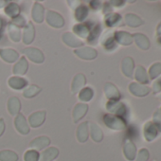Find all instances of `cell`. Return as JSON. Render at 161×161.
Returning <instances> with one entry per match:
<instances>
[{
	"instance_id": "cell-35",
	"label": "cell",
	"mask_w": 161,
	"mask_h": 161,
	"mask_svg": "<svg viewBox=\"0 0 161 161\" xmlns=\"http://www.w3.org/2000/svg\"><path fill=\"white\" fill-rule=\"evenodd\" d=\"M5 130V123H4V120L3 119H0V136L3 134Z\"/></svg>"
},
{
	"instance_id": "cell-28",
	"label": "cell",
	"mask_w": 161,
	"mask_h": 161,
	"mask_svg": "<svg viewBox=\"0 0 161 161\" xmlns=\"http://www.w3.org/2000/svg\"><path fill=\"white\" fill-rule=\"evenodd\" d=\"M92 97H93V91L89 87L84 88L82 91L80 92V100H82L84 102L90 101L92 99Z\"/></svg>"
},
{
	"instance_id": "cell-12",
	"label": "cell",
	"mask_w": 161,
	"mask_h": 161,
	"mask_svg": "<svg viewBox=\"0 0 161 161\" xmlns=\"http://www.w3.org/2000/svg\"><path fill=\"white\" fill-rule=\"evenodd\" d=\"M87 124L88 122L82 123L77 130V138L80 142H86L87 140V137H88Z\"/></svg>"
},
{
	"instance_id": "cell-5",
	"label": "cell",
	"mask_w": 161,
	"mask_h": 161,
	"mask_svg": "<svg viewBox=\"0 0 161 161\" xmlns=\"http://www.w3.org/2000/svg\"><path fill=\"white\" fill-rule=\"evenodd\" d=\"M45 117H46V112L45 111H40V112H36L33 113L32 115L30 116L29 118V121L31 125V127H39L45 120Z\"/></svg>"
},
{
	"instance_id": "cell-22",
	"label": "cell",
	"mask_w": 161,
	"mask_h": 161,
	"mask_svg": "<svg viewBox=\"0 0 161 161\" xmlns=\"http://www.w3.org/2000/svg\"><path fill=\"white\" fill-rule=\"evenodd\" d=\"M87 14H88L87 8H86L85 5H80V6H79L78 9L76 10L75 18H76L78 21H83V20L87 16Z\"/></svg>"
},
{
	"instance_id": "cell-25",
	"label": "cell",
	"mask_w": 161,
	"mask_h": 161,
	"mask_svg": "<svg viewBox=\"0 0 161 161\" xmlns=\"http://www.w3.org/2000/svg\"><path fill=\"white\" fill-rule=\"evenodd\" d=\"M105 93L106 96L109 99H118L119 98V93L118 92V90L116 89V87L110 84L105 86Z\"/></svg>"
},
{
	"instance_id": "cell-7",
	"label": "cell",
	"mask_w": 161,
	"mask_h": 161,
	"mask_svg": "<svg viewBox=\"0 0 161 161\" xmlns=\"http://www.w3.org/2000/svg\"><path fill=\"white\" fill-rule=\"evenodd\" d=\"M104 122L108 127L112 129H122L124 127V123L122 122L121 119L112 116H105Z\"/></svg>"
},
{
	"instance_id": "cell-33",
	"label": "cell",
	"mask_w": 161,
	"mask_h": 161,
	"mask_svg": "<svg viewBox=\"0 0 161 161\" xmlns=\"http://www.w3.org/2000/svg\"><path fill=\"white\" fill-rule=\"evenodd\" d=\"M119 16V15H118V14H111V15H109V17L106 18V24L108 26H113L118 21H119V20H116V18H118Z\"/></svg>"
},
{
	"instance_id": "cell-9",
	"label": "cell",
	"mask_w": 161,
	"mask_h": 161,
	"mask_svg": "<svg viewBox=\"0 0 161 161\" xmlns=\"http://www.w3.org/2000/svg\"><path fill=\"white\" fill-rule=\"evenodd\" d=\"M86 77L83 74H78L74 77L73 83H72V92L77 93L80 88H83L84 86L86 85Z\"/></svg>"
},
{
	"instance_id": "cell-8",
	"label": "cell",
	"mask_w": 161,
	"mask_h": 161,
	"mask_svg": "<svg viewBox=\"0 0 161 161\" xmlns=\"http://www.w3.org/2000/svg\"><path fill=\"white\" fill-rule=\"evenodd\" d=\"M49 143H50V140H49L48 137H47V136H39V137H36L35 139H33L30 143V147L37 149V150H41V149L46 148L47 145H49Z\"/></svg>"
},
{
	"instance_id": "cell-11",
	"label": "cell",
	"mask_w": 161,
	"mask_h": 161,
	"mask_svg": "<svg viewBox=\"0 0 161 161\" xmlns=\"http://www.w3.org/2000/svg\"><path fill=\"white\" fill-rule=\"evenodd\" d=\"M63 40H64V42L67 46L72 47H80V46H82V45H83L82 41L78 40V39L75 37V35H73L72 33H69V32H66V33L64 34Z\"/></svg>"
},
{
	"instance_id": "cell-27",
	"label": "cell",
	"mask_w": 161,
	"mask_h": 161,
	"mask_svg": "<svg viewBox=\"0 0 161 161\" xmlns=\"http://www.w3.org/2000/svg\"><path fill=\"white\" fill-rule=\"evenodd\" d=\"M100 31H101V26H96L95 28L92 29V31L90 32V35L87 38V41H88L89 44H96L98 38H99Z\"/></svg>"
},
{
	"instance_id": "cell-20",
	"label": "cell",
	"mask_w": 161,
	"mask_h": 161,
	"mask_svg": "<svg viewBox=\"0 0 161 161\" xmlns=\"http://www.w3.org/2000/svg\"><path fill=\"white\" fill-rule=\"evenodd\" d=\"M124 154H125V157L128 160H134L135 159V156H136V147H135V145L132 142L127 141L125 143Z\"/></svg>"
},
{
	"instance_id": "cell-18",
	"label": "cell",
	"mask_w": 161,
	"mask_h": 161,
	"mask_svg": "<svg viewBox=\"0 0 161 161\" xmlns=\"http://www.w3.org/2000/svg\"><path fill=\"white\" fill-rule=\"evenodd\" d=\"M18 155L16 153L9 150L0 152V161H17Z\"/></svg>"
},
{
	"instance_id": "cell-26",
	"label": "cell",
	"mask_w": 161,
	"mask_h": 161,
	"mask_svg": "<svg viewBox=\"0 0 161 161\" xmlns=\"http://www.w3.org/2000/svg\"><path fill=\"white\" fill-rule=\"evenodd\" d=\"M19 12H20L19 6L16 5V4H14V3L10 4V5L5 9V13H6L9 16L14 17V18L16 17V16L18 15Z\"/></svg>"
},
{
	"instance_id": "cell-29",
	"label": "cell",
	"mask_w": 161,
	"mask_h": 161,
	"mask_svg": "<svg viewBox=\"0 0 161 161\" xmlns=\"http://www.w3.org/2000/svg\"><path fill=\"white\" fill-rule=\"evenodd\" d=\"M117 40L122 45H129L131 44V37L126 32H117L116 33Z\"/></svg>"
},
{
	"instance_id": "cell-31",
	"label": "cell",
	"mask_w": 161,
	"mask_h": 161,
	"mask_svg": "<svg viewBox=\"0 0 161 161\" xmlns=\"http://www.w3.org/2000/svg\"><path fill=\"white\" fill-rule=\"evenodd\" d=\"M25 161H38L39 160V153L34 150L27 151L24 155Z\"/></svg>"
},
{
	"instance_id": "cell-34",
	"label": "cell",
	"mask_w": 161,
	"mask_h": 161,
	"mask_svg": "<svg viewBox=\"0 0 161 161\" xmlns=\"http://www.w3.org/2000/svg\"><path fill=\"white\" fill-rule=\"evenodd\" d=\"M149 157V153L146 151V150H141L139 152V154H138V158H137V161H147Z\"/></svg>"
},
{
	"instance_id": "cell-32",
	"label": "cell",
	"mask_w": 161,
	"mask_h": 161,
	"mask_svg": "<svg viewBox=\"0 0 161 161\" xmlns=\"http://www.w3.org/2000/svg\"><path fill=\"white\" fill-rule=\"evenodd\" d=\"M12 24L14 25V26H16L17 28H20V27L24 26V24H25V18H23L22 16H16V17H14L13 19Z\"/></svg>"
},
{
	"instance_id": "cell-15",
	"label": "cell",
	"mask_w": 161,
	"mask_h": 161,
	"mask_svg": "<svg viewBox=\"0 0 161 161\" xmlns=\"http://www.w3.org/2000/svg\"><path fill=\"white\" fill-rule=\"evenodd\" d=\"M27 80L18 77H13L9 80V86L14 89H22L27 86Z\"/></svg>"
},
{
	"instance_id": "cell-6",
	"label": "cell",
	"mask_w": 161,
	"mask_h": 161,
	"mask_svg": "<svg viewBox=\"0 0 161 161\" xmlns=\"http://www.w3.org/2000/svg\"><path fill=\"white\" fill-rule=\"evenodd\" d=\"M88 109V105L85 104V103H79L75 106L74 111H73V119L74 121L77 122L79 119H82L87 112Z\"/></svg>"
},
{
	"instance_id": "cell-16",
	"label": "cell",
	"mask_w": 161,
	"mask_h": 161,
	"mask_svg": "<svg viewBox=\"0 0 161 161\" xmlns=\"http://www.w3.org/2000/svg\"><path fill=\"white\" fill-rule=\"evenodd\" d=\"M34 38V28L32 24H28V26L24 29V35H23V41L25 44H31Z\"/></svg>"
},
{
	"instance_id": "cell-4",
	"label": "cell",
	"mask_w": 161,
	"mask_h": 161,
	"mask_svg": "<svg viewBox=\"0 0 161 161\" xmlns=\"http://www.w3.org/2000/svg\"><path fill=\"white\" fill-rule=\"evenodd\" d=\"M74 52L80 58L86 59V60H91V59L96 58V56H97V51L90 47H84L80 49H76Z\"/></svg>"
},
{
	"instance_id": "cell-30",
	"label": "cell",
	"mask_w": 161,
	"mask_h": 161,
	"mask_svg": "<svg viewBox=\"0 0 161 161\" xmlns=\"http://www.w3.org/2000/svg\"><path fill=\"white\" fill-rule=\"evenodd\" d=\"M40 91H41V89H40L38 86H31L28 87L26 90H24L23 95H24L26 98H31V97L36 96Z\"/></svg>"
},
{
	"instance_id": "cell-14",
	"label": "cell",
	"mask_w": 161,
	"mask_h": 161,
	"mask_svg": "<svg viewBox=\"0 0 161 161\" xmlns=\"http://www.w3.org/2000/svg\"><path fill=\"white\" fill-rule=\"evenodd\" d=\"M58 154H59V151L57 148H54V147L48 148L46 151H44V153H42L41 161H51L54 158H56Z\"/></svg>"
},
{
	"instance_id": "cell-10",
	"label": "cell",
	"mask_w": 161,
	"mask_h": 161,
	"mask_svg": "<svg viewBox=\"0 0 161 161\" xmlns=\"http://www.w3.org/2000/svg\"><path fill=\"white\" fill-rule=\"evenodd\" d=\"M0 57L8 63H13L18 58V53L14 49H0Z\"/></svg>"
},
{
	"instance_id": "cell-3",
	"label": "cell",
	"mask_w": 161,
	"mask_h": 161,
	"mask_svg": "<svg viewBox=\"0 0 161 161\" xmlns=\"http://www.w3.org/2000/svg\"><path fill=\"white\" fill-rule=\"evenodd\" d=\"M14 125H15L16 130H17L19 133H21L22 135H27V134H29L30 128H29V126H28V124H27V121H26V119H25V118H24L23 115L19 114V115L15 118V119H14Z\"/></svg>"
},
{
	"instance_id": "cell-13",
	"label": "cell",
	"mask_w": 161,
	"mask_h": 161,
	"mask_svg": "<svg viewBox=\"0 0 161 161\" xmlns=\"http://www.w3.org/2000/svg\"><path fill=\"white\" fill-rule=\"evenodd\" d=\"M32 17L33 20L37 23H41L44 20V8L41 4L35 3L32 10Z\"/></svg>"
},
{
	"instance_id": "cell-36",
	"label": "cell",
	"mask_w": 161,
	"mask_h": 161,
	"mask_svg": "<svg viewBox=\"0 0 161 161\" xmlns=\"http://www.w3.org/2000/svg\"><path fill=\"white\" fill-rule=\"evenodd\" d=\"M5 19L3 18V17H1L0 16V33H1V31H2V29H3V27H4V25H5V21H4ZM0 36H1V34H0Z\"/></svg>"
},
{
	"instance_id": "cell-17",
	"label": "cell",
	"mask_w": 161,
	"mask_h": 161,
	"mask_svg": "<svg viewBox=\"0 0 161 161\" xmlns=\"http://www.w3.org/2000/svg\"><path fill=\"white\" fill-rule=\"evenodd\" d=\"M20 102L17 98H11L8 102V110L12 115H16L20 111Z\"/></svg>"
},
{
	"instance_id": "cell-23",
	"label": "cell",
	"mask_w": 161,
	"mask_h": 161,
	"mask_svg": "<svg viewBox=\"0 0 161 161\" xmlns=\"http://www.w3.org/2000/svg\"><path fill=\"white\" fill-rule=\"evenodd\" d=\"M91 136L96 142H100L103 139V132L98 127V125L92 123L91 124Z\"/></svg>"
},
{
	"instance_id": "cell-21",
	"label": "cell",
	"mask_w": 161,
	"mask_h": 161,
	"mask_svg": "<svg viewBox=\"0 0 161 161\" xmlns=\"http://www.w3.org/2000/svg\"><path fill=\"white\" fill-rule=\"evenodd\" d=\"M73 31H74V32H75L77 35H79V36H80V37H84V38H85V37H87L88 34H89V29H88L86 26L82 25V24L74 26Z\"/></svg>"
},
{
	"instance_id": "cell-1",
	"label": "cell",
	"mask_w": 161,
	"mask_h": 161,
	"mask_svg": "<svg viewBox=\"0 0 161 161\" xmlns=\"http://www.w3.org/2000/svg\"><path fill=\"white\" fill-rule=\"evenodd\" d=\"M47 22L54 28H61L64 26V18L57 13L52 12V11H48L47 13Z\"/></svg>"
},
{
	"instance_id": "cell-24",
	"label": "cell",
	"mask_w": 161,
	"mask_h": 161,
	"mask_svg": "<svg viewBox=\"0 0 161 161\" xmlns=\"http://www.w3.org/2000/svg\"><path fill=\"white\" fill-rule=\"evenodd\" d=\"M9 32H10V36H11V38H12L13 41L18 42L20 40V35H21L20 30L16 26L13 25L12 23L9 25Z\"/></svg>"
},
{
	"instance_id": "cell-19",
	"label": "cell",
	"mask_w": 161,
	"mask_h": 161,
	"mask_svg": "<svg viewBox=\"0 0 161 161\" xmlns=\"http://www.w3.org/2000/svg\"><path fill=\"white\" fill-rule=\"evenodd\" d=\"M28 70V63L24 57H22L19 62L14 66V74H25Z\"/></svg>"
},
{
	"instance_id": "cell-2",
	"label": "cell",
	"mask_w": 161,
	"mask_h": 161,
	"mask_svg": "<svg viewBox=\"0 0 161 161\" xmlns=\"http://www.w3.org/2000/svg\"><path fill=\"white\" fill-rule=\"evenodd\" d=\"M23 53H25L34 63L39 64V63H43L44 62V55L37 48H34V47L26 48V49L23 50Z\"/></svg>"
}]
</instances>
